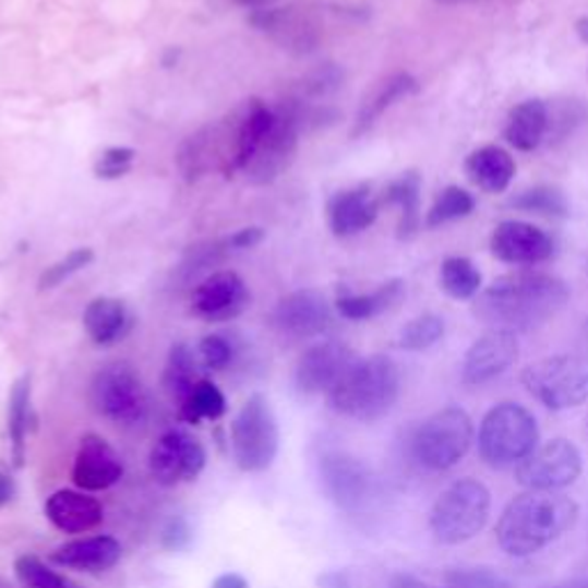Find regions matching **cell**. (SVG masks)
I'll use <instances>...</instances> for the list:
<instances>
[{"label":"cell","instance_id":"obj_1","mask_svg":"<svg viewBox=\"0 0 588 588\" xmlns=\"http://www.w3.org/2000/svg\"><path fill=\"white\" fill-rule=\"evenodd\" d=\"M571 299L565 283L552 274L517 272L496 278L476 299V315L492 329L531 332L552 320Z\"/></svg>","mask_w":588,"mask_h":588},{"label":"cell","instance_id":"obj_2","mask_svg":"<svg viewBox=\"0 0 588 588\" xmlns=\"http://www.w3.org/2000/svg\"><path fill=\"white\" fill-rule=\"evenodd\" d=\"M579 506L561 492L529 490L515 496L496 521L499 548L511 556H531L575 527Z\"/></svg>","mask_w":588,"mask_h":588},{"label":"cell","instance_id":"obj_3","mask_svg":"<svg viewBox=\"0 0 588 588\" xmlns=\"http://www.w3.org/2000/svg\"><path fill=\"white\" fill-rule=\"evenodd\" d=\"M400 396V370L394 359L375 355L357 359L340 382L326 394L340 417L355 421H377L394 409Z\"/></svg>","mask_w":588,"mask_h":588},{"label":"cell","instance_id":"obj_4","mask_svg":"<svg viewBox=\"0 0 588 588\" xmlns=\"http://www.w3.org/2000/svg\"><path fill=\"white\" fill-rule=\"evenodd\" d=\"M538 446V423L533 413L517 403L494 405L478 430V453L494 469L517 467Z\"/></svg>","mask_w":588,"mask_h":588},{"label":"cell","instance_id":"obj_5","mask_svg":"<svg viewBox=\"0 0 588 588\" xmlns=\"http://www.w3.org/2000/svg\"><path fill=\"white\" fill-rule=\"evenodd\" d=\"M490 490L473 478L448 485L430 511L432 538L442 544H463L483 531L490 517Z\"/></svg>","mask_w":588,"mask_h":588},{"label":"cell","instance_id":"obj_6","mask_svg":"<svg viewBox=\"0 0 588 588\" xmlns=\"http://www.w3.org/2000/svg\"><path fill=\"white\" fill-rule=\"evenodd\" d=\"M473 444V421L460 407H444L428 417L411 437L413 460L430 471L453 469Z\"/></svg>","mask_w":588,"mask_h":588},{"label":"cell","instance_id":"obj_7","mask_svg":"<svg viewBox=\"0 0 588 588\" xmlns=\"http://www.w3.org/2000/svg\"><path fill=\"white\" fill-rule=\"evenodd\" d=\"M521 384L552 411H565L588 400V355L544 357L525 368Z\"/></svg>","mask_w":588,"mask_h":588},{"label":"cell","instance_id":"obj_8","mask_svg":"<svg viewBox=\"0 0 588 588\" xmlns=\"http://www.w3.org/2000/svg\"><path fill=\"white\" fill-rule=\"evenodd\" d=\"M232 453L242 471H267L278 453V423L265 396H251L232 421Z\"/></svg>","mask_w":588,"mask_h":588},{"label":"cell","instance_id":"obj_9","mask_svg":"<svg viewBox=\"0 0 588 588\" xmlns=\"http://www.w3.org/2000/svg\"><path fill=\"white\" fill-rule=\"evenodd\" d=\"M91 403L116 425H141L147 419V394L136 370L127 363L104 365L91 384Z\"/></svg>","mask_w":588,"mask_h":588},{"label":"cell","instance_id":"obj_10","mask_svg":"<svg viewBox=\"0 0 588 588\" xmlns=\"http://www.w3.org/2000/svg\"><path fill=\"white\" fill-rule=\"evenodd\" d=\"M307 122V113L299 104H283L274 108V124L269 134L260 143L255 155L247 164V178L255 184L274 182L286 170L295 157L299 129Z\"/></svg>","mask_w":588,"mask_h":588},{"label":"cell","instance_id":"obj_11","mask_svg":"<svg viewBox=\"0 0 588 588\" xmlns=\"http://www.w3.org/2000/svg\"><path fill=\"white\" fill-rule=\"evenodd\" d=\"M517 483L527 490L559 492L581 476V453L568 440L538 444L525 463L515 467Z\"/></svg>","mask_w":588,"mask_h":588},{"label":"cell","instance_id":"obj_12","mask_svg":"<svg viewBox=\"0 0 588 588\" xmlns=\"http://www.w3.org/2000/svg\"><path fill=\"white\" fill-rule=\"evenodd\" d=\"M320 478L326 496L345 513L363 511L375 496L373 471L350 453H324L320 457Z\"/></svg>","mask_w":588,"mask_h":588},{"label":"cell","instance_id":"obj_13","mask_svg":"<svg viewBox=\"0 0 588 588\" xmlns=\"http://www.w3.org/2000/svg\"><path fill=\"white\" fill-rule=\"evenodd\" d=\"M207 453L199 437L182 428L164 432L149 451V473L164 488L191 483L205 469Z\"/></svg>","mask_w":588,"mask_h":588},{"label":"cell","instance_id":"obj_14","mask_svg":"<svg viewBox=\"0 0 588 588\" xmlns=\"http://www.w3.org/2000/svg\"><path fill=\"white\" fill-rule=\"evenodd\" d=\"M355 361H357L355 352L345 343L338 340L317 343L309 347L297 363L295 370L297 388L301 394L309 396L329 394Z\"/></svg>","mask_w":588,"mask_h":588},{"label":"cell","instance_id":"obj_15","mask_svg":"<svg viewBox=\"0 0 588 588\" xmlns=\"http://www.w3.org/2000/svg\"><path fill=\"white\" fill-rule=\"evenodd\" d=\"M272 326L288 338H313L332 326V307L317 290H297L272 311Z\"/></svg>","mask_w":588,"mask_h":588},{"label":"cell","instance_id":"obj_16","mask_svg":"<svg viewBox=\"0 0 588 588\" xmlns=\"http://www.w3.org/2000/svg\"><path fill=\"white\" fill-rule=\"evenodd\" d=\"M492 255L508 265H540L554 255V239L527 221H501L490 237Z\"/></svg>","mask_w":588,"mask_h":588},{"label":"cell","instance_id":"obj_17","mask_svg":"<svg viewBox=\"0 0 588 588\" xmlns=\"http://www.w3.org/2000/svg\"><path fill=\"white\" fill-rule=\"evenodd\" d=\"M251 301L247 283L235 272L207 276L191 295L193 313L205 322H228L242 313Z\"/></svg>","mask_w":588,"mask_h":588},{"label":"cell","instance_id":"obj_18","mask_svg":"<svg viewBox=\"0 0 588 588\" xmlns=\"http://www.w3.org/2000/svg\"><path fill=\"white\" fill-rule=\"evenodd\" d=\"M251 24L257 31L269 33L283 49H290L295 53H309L320 41L317 19L299 5L253 10Z\"/></svg>","mask_w":588,"mask_h":588},{"label":"cell","instance_id":"obj_19","mask_svg":"<svg viewBox=\"0 0 588 588\" xmlns=\"http://www.w3.org/2000/svg\"><path fill=\"white\" fill-rule=\"evenodd\" d=\"M517 355L519 345L515 334L490 329L467 350L463 361V382L467 386L488 384L494 377L504 375L515 363Z\"/></svg>","mask_w":588,"mask_h":588},{"label":"cell","instance_id":"obj_20","mask_svg":"<svg viewBox=\"0 0 588 588\" xmlns=\"http://www.w3.org/2000/svg\"><path fill=\"white\" fill-rule=\"evenodd\" d=\"M124 473L122 457L99 434H85L79 444L72 478L83 492H101L120 483Z\"/></svg>","mask_w":588,"mask_h":588},{"label":"cell","instance_id":"obj_21","mask_svg":"<svg viewBox=\"0 0 588 588\" xmlns=\"http://www.w3.org/2000/svg\"><path fill=\"white\" fill-rule=\"evenodd\" d=\"M122 556V544L113 536H91L70 540L49 554V561L60 568L99 575L111 571Z\"/></svg>","mask_w":588,"mask_h":588},{"label":"cell","instance_id":"obj_22","mask_svg":"<svg viewBox=\"0 0 588 588\" xmlns=\"http://www.w3.org/2000/svg\"><path fill=\"white\" fill-rule=\"evenodd\" d=\"M45 515L62 533H88L104 521V508L95 496L74 490H58L49 496Z\"/></svg>","mask_w":588,"mask_h":588},{"label":"cell","instance_id":"obj_23","mask_svg":"<svg viewBox=\"0 0 588 588\" xmlns=\"http://www.w3.org/2000/svg\"><path fill=\"white\" fill-rule=\"evenodd\" d=\"M380 205L382 203L375 199L368 184L347 189V191H338L329 201V207H326L334 235L350 237V235L363 232L365 228L375 224L377 214H380Z\"/></svg>","mask_w":588,"mask_h":588},{"label":"cell","instance_id":"obj_24","mask_svg":"<svg viewBox=\"0 0 588 588\" xmlns=\"http://www.w3.org/2000/svg\"><path fill=\"white\" fill-rule=\"evenodd\" d=\"M417 93H419V81L413 79L411 74L398 72V74L386 76L382 83L375 85L373 93L363 99L359 113H357V120H355V127H352V136L357 139V136L365 134L368 129L373 127L391 106L398 104L400 99H407L409 95H417Z\"/></svg>","mask_w":588,"mask_h":588},{"label":"cell","instance_id":"obj_25","mask_svg":"<svg viewBox=\"0 0 588 588\" xmlns=\"http://www.w3.org/2000/svg\"><path fill=\"white\" fill-rule=\"evenodd\" d=\"M469 180L488 193H504L515 178V161L504 147L483 145L473 149L465 161Z\"/></svg>","mask_w":588,"mask_h":588},{"label":"cell","instance_id":"obj_26","mask_svg":"<svg viewBox=\"0 0 588 588\" xmlns=\"http://www.w3.org/2000/svg\"><path fill=\"white\" fill-rule=\"evenodd\" d=\"M550 132V108L542 99H527L508 113L506 141L519 152H533Z\"/></svg>","mask_w":588,"mask_h":588},{"label":"cell","instance_id":"obj_27","mask_svg":"<svg viewBox=\"0 0 588 588\" xmlns=\"http://www.w3.org/2000/svg\"><path fill=\"white\" fill-rule=\"evenodd\" d=\"M83 324L88 336L97 345H113L129 329V315L124 303L111 297H97L88 303L83 315Z\"/></svg>","mask_w":588,"mask_h":588},{"label":"cell","instance_id":"obj_28","mask_svg":"<svg viewBox=\"0 0 588 588\" xmlns=\"http://www.w3.org/2000/svg\"><path fill=\"white\" fill-rule=\"evenodd\" d=\"M382 205L400 209L398 235L409 239L421 228V178L417 172H405L398 180L391 182L382 193Z\"/></svg>","mask_w":588,"mask_h":588},{"label":"cell","instance_id":"obj_29","mask_svg":"<svg viewBox=\"0 0 588 588\" xmlns=\"http://www.w3.org/2000/svg\"><path fill=\"white\" fill-rule=\"evenodd\" d=\"M405 295V283L400 278H391L377 290H373L370 295H343L336 301V309L343 317L347 320H370L377 317L386 311H391L396 307V303L403 299Z\"/></svg>","mask_w":588,"mask_h":588},{"label":"cell","instance_id":"obj_30","mask_svg":"<svg viewBox=\"0 0 588 588\" xmlns=\"http://www.w3.org/2000/svg\"><path fill=\"white\" fill-rule=\"evenodd\" d=\"M35 428L33 405H31V375L19 377L12 386L10 407H8V432L12 442L14 465L21 467L26 457V440L28 432Z\"/></svg>","mask_w":588,"mask_h":588},{"label":"cell","instance_id":"obj_31","mask_svg":"<svg viewBox=\"0 0 588 588\" xmlns=\"http://www.w3.org/2000/svg\"><path fill=\"white\" fill-rule=\"evenodd\" d=\"M199 363H195L189 345L178 343L170 347L168 361L164 368V388L168 398L178 407L191 396V391L199 384Z\"/></svg>","mask_w":588,"mask_h":588},{"label":"cell","instance_id":"obj_32","mask_svg":"<svg viewBox=\"0 0 588 588\" xmlns=\"http://www.w3.org/2000/svg\"><path fill=\"white\" fill-rule=\"evenodd\" d=\"M440 283L442 290L453 297V299H473L476 295H481L483 290V276L476 269L469 257L463 255H453L446 257L442 263L440 272Z\"/></svg>","mask_w":588,"mask_h":588},{"label":"cell","instance_id":"obj_33","mask_svg":"<svg viewBox=\"0 0 588 588\" xmlns=\"http://www.w3.org/2000/svg\"><path fill=\"white\" fill-rule=\"evenodd\" d=\"M226 413V398L214 382L201 380L191 391V396L180 405V419L187 423L219 421Z\"/></svg>","mask_w":588,"mask_h":588},{"label":"cell","instance_id":"obj_34","mask_svg":"<svg viewBox=\"0 0 588 588\" xmlns=\"http://www.w3.org/2000/svg\"><path fill=\"white\" fill-rule=\"evenodd\" d=\"M511 207L519 212H529V214H540V216H554V219H565L568 216V199L565 193L556 187L550 184H538L531 189H525L517 193L511 201Z\"/></svg>","mask_w":588,"mask_h":588},{"label":"cell","instance_id":"obj_35","mask_svg":"<svg viewBox=\"0 0 588 588\" xmlns=\"http://www.w3.org/2000/svg\"><path fill=\"white\" fill-rule=\"evenodd\" d=\"M214 161H216V157H214L209 127H205V129H201V132L189 136L178 152V166L189 182L203 178Z\"/></svg>","mask_w":588,"mask_h":588},{"label":"cell","instance_id":"obj_36","mask_svg":"<svg viewBox=\"0 0 588 588\" xmlns=\"http://www.w3.org/2000/svg\"><path fill=\"white\" fill-rule=\"evenodd\" d=\"M476 207L473 195L460 187H446L437 199H434L428 216L425 226L428 228H440L446 224H453L457 219H465Z\"/></svg>","mask_w":588,"mask_h":588},{"label":"cell","instance_id":"obj_37","mask_svg":"<svg viewBox=\"0 0 588 588\" xmlns=\"http://www.w3.org/2000/svg\"><path fill=\"white\" fill-rule=\"evenodd\" d=\"M14 573L21 588H81L72 579L51 571L49 565L35 554H24L14 561Z\"/></svg>","mask_w":588,"mask_h":588},{"label":"cell","instance_id":"obj_38","mask_svg":"<svg viewBox=\"0 0 588 588\" xmlns=\"http://www.w3.org/2000/svg\"><path fill=\"white\" fill-rule=\"evenodd\" d=\"M444 332H446L444 320L440 315L425 313V315L409 320L403 326L398 345L407 352H423L428 350V347L437 345L444 338Z\"/></svg>","mask_w":588,"mask_h":588},{"label":"cell","instance_id":"obj_39","mask_svg":"<svg viewBox=\"0 0 588 588\" xmlns=\"http://www.w3.org/2000/svg\"><path fill=\"white\" fill-rule=\"evenodd\" d=\"M93 260H95L93 249H74V251H70L64 257L56 260L51 267H47L45 272H41L39 283H37L39 290L58 288L62 280H68L72 274L81 272L83 267H88Z\"/></svg>","mask_w":588,"mask_h":588},{"label":"cell","instance_id":"obj_40","mask_svg":"<svg viewBox=\"0 0 588 588\" xmlns=\"http://www.w3.org/2000/svg\"><path fill=\"white\" fill-rule=\"evenodd\" d=\"M446 588H515L506 577L490 568H457L444 575Z\"/></svg>","mask_w":588,"mask_h":588},{"label":"cell","instance_id":"obj_41","mask_svg":"<svg viewBox=\"0 0 588 588\" xmlns=\"http://www.w3.org/2000/svg\"><path fill=\"white\" fill-rule=\"evenodd\" d=\"M343 83V70L334 62L320 64L317 70L309 72L301 81V91L309 97H326L340 88Z\"/></svg>","mask_w":588,"mask_h":588},{"label":"cell","instance_id":"obj_42","mask_svg":"<svg viewBox=\"0 0 588 588\" xmlns=\"http://www.w3.org/2000/svg\"><path fill=\"white\" fill-rule=\"evenodd\" d=\"M136 152L132 147H108L95 164V176L101 180H118L132 170Z\"/></svg>","mask_w":588,"mask_h":588},{"label":"cell","instance_id":"obj_43","mask_svg":"<svg viewBox=\"0 0 588 588\" xmlns=\"http://www.w3.org/2000/svg\"><path fill=\"white\" fill-rule=\"evenodd\" d=\"M201 359L203 363L209 368V370H224L230 365L232 361V345L219 336V334H212V336H205L201 340Z\"/></svg>","mask_w":588,"mask_h":588},{"label":"cell","instance_id":"obj_44","mask_svg":"<svg viewBox=\"0 0 588 588\" xmlns=\"http://www.w3.org/2000/svg\"><path fill=\"white\" fill-rule=\"evenodd\" d=\"M191 542V527L184 517H170L161 533V544L170 552L184 550Z\"/></svg>","mask_w":588,"mask_h":588},{"label":"cell","instance_id":"obj_45","mask_svg":"<svg viewBox=\"0 0 588 588\" xmlns=\"http://www.w3.org/2000/svg\"><path fill=\"white\" fill-rule=\"evenodd\" d=\"M263 239H265L263 228H242V230H237L235 235H230V237L226 239V244H228V249L242 251V249H253V247H257L260 242H263Z\"/></svg>","mask_w":588,"mask_h":588},{"label":"cell","instance_id":"obj_46","mask_svg":"<svg viewBox=\"0 0 588 588\" xmlns=\"http://www.w3.org/2000/svg\"><path fill=\"white\" fill-rule=\"evenodd\" d=\"M317 588H352V581L343 571H329L317 577Z\"/></svg>","mask_w":588,"mask_h":588},{"label":"cell","instance_id":"obj_47","mask_svg":"<svg viewBox=\"0 0 588 588\" xmlns=\"http://www.w3.org/2000/svg\"><path fill=\"white\" fill-rule=\"evenodd\" d=\"M14 494H16L14 478L8 476L5 471H0V508H5L8 504H12Z\"/></svg>","mask_w":588,"mask_h":588},{"label":"cell","instance_id":"obj_48","mask_svg":"<svg viewBox=\"0 0 588 588\" xmlns=\"http://www.w3.org/2000/svg\"><path fill=\"white\" fill-rule=\"evenodd\" d=\"M212 588H249V581L237 573H226L212 581Z\"/></svg>","mask_w":588,"mask_h":588},{"label":"cell","instance_id":"obj_49","mask_svg":"<svg viewBox=\"0 0 588 588\" xmlns=\"http://www.w3.org/2000/svg\"><path fill=\"white\" fill-rule=\"evenodd\" d=\"M388 588H432V586H430V584H425V581H421L419 577L400 573V575H396L394 579H391Z\"/></svg>","mask_w":588,"mask_h":588},{"label":"cell","instance_id":"obj_50","mask_svg":"<svg viewBox=\"0 0 588 588\" xmlns=\"http://www.w3.org/2000/svg\"><path fill=\"white\" fill-rule=\"evenodd\" d=\"M235 3L251 8V10H265V8H272L274 3H278V0H235Z\"/></svg>","mask_w":588,"mask_h":588},{"label":"cell","instance_id":"obj_51","mask_svg":"<svg viewBox=\"0 0 588 588\" xmlns=\"http://www.w3.org/2000/svg\"><path fill=\"white\" fill-rule=\"evenodd\" d=\"M575 33L584 41V45H588V16H579L575 21Z\"/></svg>","mask_w":588,"mask_h":588},{"label":"cell","instance_id":"obj_52","mask_svg":"<svg viewBox=\"0 0 588 588\" xmlns=\"http://www.w3.org/2000/svg\"><path fill=\"white\" fill-rule=\"evenodd\" d=\"M544 588H588V577L568 579V581H559V584H554V586H544Z\"/></svg>","mask_w":588,"mask_h":588},{"label":"cell","instance_id":"obj_53","mask_svg":"<svg viewBox=\"0 0 588 588\" xmlns=\"http://www.w3.org/2000/svg\"><path fill=\"white\" fill-rule=\"evenodd\" d=\"M581 338H584L586 350H588V317H586V322H584V326H581Z\"/></svg>","mask_w":588,"mask_h":588},{"label":"cell","instance_id":"obj_54","mask_svg":"<svg viewBox=\"0 0 588 588\" xmlns=\"http://www.w3.org/2000/svg\"><path fill=\"white\" fill-rule=\"evenodd\" d=\"M444 5H457V3H467V0H440Z\"/></svg>","mask_w":588,"mask_h":588},{"label":"cell","instance_id":"obj_55","mask_svg":"<svg viewBox=\"0 0 588 588\" xmlns=\"http://www.w3.org/2000/svg\"><path fill=\"white\" fill-rule=\"evenodd\" d=\"M0 588H12V586H10V584H8L3 577H0Z\"/></svg>","mask_w":588,"mask_h":588},{"label":"cell","instance_id":"obj_56","mask_svg":"<svg viewBox=\"0 0 588 588\" xmlns=\"http://www.w3.org/2000/svg\"><path fill=\"white\" fill-rule=\"evenodd\" d=\"M586 430H588V428H586Z\"/></svg>","mask_w":588,"mask_h":588}]
</instances>
